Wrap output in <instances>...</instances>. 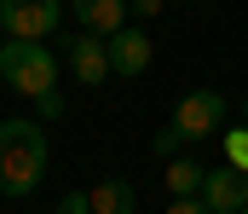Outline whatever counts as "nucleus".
<instances>
[{"mask_svg": "<svg viewBox=\"0 0 248 214\" xmlns=\"http://www.w3.org/2000/svg\"><path fill=\"white\" fill-rule=\"evenodd\" d=\"M87 197H93V214H139V191L127 180H98Z\"/></svg>", "mask_w": 248, "mask_h": 214, "instance_id": "9", "label": "nucleus"}, {"mask_svg": "<svg viewBox=\"0 0 248 214\" xmlns=\"http://www.w3.org/2000/svg\"><path fill=\"white\" fill-rule=\"evenodd\" d=\"M63 110H69V104H63V93H58V87H52V93H41V99H35V116H46V122H58Z\"/></svg>", "mask_w": 248, "mask_h": 214, "instance_id": "12", "label": "nucleus"}, {"mask_svg": "<svg viewBox=\"0 0 248 214\" xmlns=\"http://www.w3.org/2000/svg\"><path fill=\"white\" fill-rule=\"evenodd\" d=\"M162 6H168V0H127V12H133V17H156Z\"/></svg>", "mask_w": 248, "mask_h": 214, "instance_id": "16", "label": "nucleus"}, {"mask_svg": "<svg viewBox=\"0 0 248 214\" xmlns=\"http://www.w3.org/2000/svg\"><path fill=\"white\" fill-rule=\"evenodd\" d=\"M243 122H248V99H243Z\"/></svg>", "mask_w": 248, "mask_h": 214, "instance_id": "17", "label": "nucleus"}, {"mask_svg": "<svg viewBox=\"0 0 248 214\" xmlns=\"http://www.w3.org/2000/svg\"><path fill=\"white\" fill-rule=\"evenodd\" d=\"M69 17H75L81 29H93V35H116L133 12H127V0H75Z\"/></svg>", "mask_w": 248, "mask_h": 214, "instance_id": "8", "label": "nucleus"}, {"mask_svg": "<svg viewBox=\"0 0 248 214\" xmlns=\"http://www.w3.org/2000/svg\"><path fill=\"white\" fill-rule=\"evenodd\" d=\"M202 203L214 214H243V203H248V174L243 168H208V180H202Z\"/></svg>", "mask_w": 248, "mask_h": 214, "instance_id": "6", "label": "nucleus"}, {"mask_svg": "<svg viewBox=\"0 0 248 214\" xmlns=\"http://www.w3.org/2000/svg\"><path fill=\"white\" fill-rule=\"evenodd\" d=\"M46 180V133L41 122H0V197L23 203Z\"/></svg>", "mask_w": 248, "mask_h": 214, "instance_id": "1", "label": "nucleus"}, {"mask_svg": "<svg viewBox=\"0 0 248 214\" xmlns=\"http://www.w3.org/2000/svg\"><path fill=\"white\" fill-rule=\"evenodd\" d=\"M225 156H231V168H243V174H248V122L225 133Z\"/></svg>", "mask_w": 248, "mask_h": 214, "instance_id": "11", "label": "nucleus"}, {"mask_svg": "<svg viewBox=\"0 0 248 214\" xmlns=\"http://www.w3.org/2000/svg\"><path fill=\"white\" fill-rule=\"evenodd\" d=\"M179 133H173V128H162V133H156V156H179Z\"/></svg>", "mask_w": 248, "mask_h": 214, "instance_id": "15", "label": "nucleus"}, {"mask_svg": "<svg viewBox=\"0 0 248 214\" xmlns=\"http://www.w3.org/2000/svg\"><path fill=\"white\" fill-rule=\"evenodd\" d=\"M243 214H248V203H243Z\"/></svg>", "mask_w": 248, "mask_h": 214, "instance_id": "18", "label": "nucleus"}, {"mask_svg": "<svg viewBox=\"0 0 248 214\" xmlns=\"http://www.w3.org/2000/svg\"><path fill=\"white\" fill-rule=\"evenodd\" d=\"M0 81L23 99H41L58 87V64L46 52V41H0Z\"/></svg>", "mask_w": 248, "mask_h": 214, "instance_id": "2", "label": "nucleus"}, {"mask_svg": "<svg viewBox=\"0 0 248 214\" xmlns=\"http://www.w3.org/2000/svg\"><path fill=\"white\" fill-rule=\"evenodd\" d=\"M58 214H93V197H87V191H63V197H58Z\"/></svg>", "mask_w": 248, "mask_h": 214, "instance_id": "13", "label": "nucleus"}, {"mask_svg": "<svg viewBox=\"0 0 248 214\" xmlns=\"http://www.w3.org/2000/svg\"><path fill=\"white\" fill-rule=\"evenodd\" d=\"M63 47H69V75H75L81 87H104V81L116 75V70H110V41H104V35L75 29Z\"/></svg>", "mask_w": 248, "mask_h": 214, "instance_id": "5", "label": "nucleus"}, {"mask_svg": "<svg viewBox=\"0 0 248 214\" xmlns=\"http://www.w3.org/2000/svg\"><path fill=\"white\" fill-rule=\"evenodd\" d=\"M225 110H231V104H225L214 87H196V93H185V99L173 104V122H168V128H173L185 145H196V139H208V133H219Z\"/></svg>", "mask_w": 248, "mask_h": 214, "instance_id": "4", "label": "nucleus"}, {"mask_svg": "<svg viewBox=\"0 0 248 214\" xmlns=\"http://www.w3.org/2000/svg\"><path fill=\"white\" fill-rule=\"evenodd\" d=\"M110 41V70L116 75H144L150 70V35L139 29V23H122L116 35H104Z\"/></svg>", "mask_w": 248, "mask_h": 214, "instance_id": "7", "label": "nucleus"}, {"mask_svg": "<svg viewBox=\"0 0 248 214\" xmlns=\"http://www.w3.org/2000/svg\"><path fill=\"white\" fill-rule=\"evenodd\" d=\"M202 180H208V168L196 156H168V191L173 197H202Z\"/></svg>", "mask_w": 248, "mask_h": 214, "instance_id": "10", "label": "nucleus"}, {"mask_svg": "<svg viewBox=\"0 0 248 214\" xmlns=\"http://www.w3.org/2000/svg\"><path fill=\"white\" fill-rule=\"evenodd\" d=\"M63 23V0H0L6 41H46Z\"/></svg>", "mask_w": 248, "mask_h": 214, "instance_id": "3", "label": "nucleus"}, {"mask_svg": "<svg viewBox=\"0 0 248 214\" xmlns=\"http://www.w3.org/2000/svg\"><path fill=\"white\" fill-rule=\"evenodd\" d=\"M168 214H214V209H208L202 197H173V203H168Z\"/></svg>", "mask_w": 248, "mask_h": 214, "instance_id": "14", "label": "nucleus"}, {"mask_svg": "<svg viewBox=\"0 0 248 214\" xmlns=\"http://www.w3.org/2000/svg\"><path fill=\"white\" fill-rule=\"evenodd\" d=\"M52 214H58V209H52Z\"/></svg>", "mask_w": 248, "mask_h": 214, "instance_id": "19", "label": "nucleus"}]
</instances>
